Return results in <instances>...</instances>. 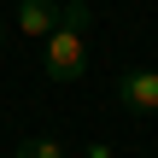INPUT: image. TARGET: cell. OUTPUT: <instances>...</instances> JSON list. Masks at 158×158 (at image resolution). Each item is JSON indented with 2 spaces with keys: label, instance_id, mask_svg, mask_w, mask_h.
<instances>
[{
  "label": "cell",
  "instance_id": "6da1fadb",
  "mask_svg": "<svg viewBox=\"0 0 158 158\" xmlns=\"http://www.w3.org/2000/svg\"><path fill=\"white\" fill-rule=\"evenodd\" d=\"M41 70H47V82H82V70H88V41H82L76 23H59V29L47 35Z\"/></svg>",
  "mask_w": 158,
  "mask_h": 158
},
{
  "label": "cell",
  "instance_id": "7a4b0ae2",
  "mask_svg": "<svg viewBox=\"0 0 158 158\" xmlns=\"http://www.w3.org/2000/svg\"><path fill=\"white\" fill-rule=\"evenodd\" d=\"M117 106L123 111H135V117H152L158 111V70H123L117 76Z\"/></svg>",
  "mask_w": 158,
  "mask_h": 158
},
{
  "label": "cell",
  "instance_id": "3957f363",
  "mask_svg": "<svg viewBox=\"0 0 158 158\" xmlns=\"http://www.w3.org/2000/svg\"><path fill=\"white\" fill-rule=\"evenodd\" d=\"M64 23V0H18V35L23 41H47Z\"/></svg>",
  "mask_w": 158,
  "mask_h": 158
},
{
  "label": "cell",
  "instance_id": "277c9868",
  "mask_svg": "<svg viewBox=\"0 0 158 158\" xmlns=\"http://www.w3.org/2000/svg\"><path fill=\"white\" fill-rule=\"evenodd\" d=\"M18 158H64V147L53 135H29V141H18Z\"/></svg>",
  "mask_w": 158,
  "mask_h": 158
}]
</instances>
